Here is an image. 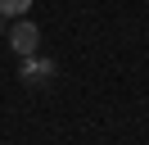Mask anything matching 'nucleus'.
<instances>
[{
    "label": "nucleus",
    "mask_w": 149,
    "mask_h": 145,
    "mask_svg": "<svg viewBox=\"0 0 149 145\" xmlns=\"http://www.w3.org/2000/svg\"><path fill=\"white\" fill-rule=\"evenodd\" d=\"M9 45H14L18 54H36V45H41V32H36V23L18 18V23H14V32H9Z\"/></svg>",
    "instance_id": "f257e3e1"
},
{
    "label": "nucleus",
    "mask_w": 149,
    "mask_h": 145,
    "mask_svg": "<svg viewBox=\"0 0 149 145\" xmlns=\"http://www.w3.org/2000/svg\"><path fill=\"white\" fill-rule=\"evenodd\" d=\"M45 77H54V63L36 59V54H23V82H45Z\"/></svg>",
    "instance_id": "f03ea898"
},
{
    "label": "nucleus",
    "mask_w": 149,
    "mask_h": 145,
    "mask_svg": "<svg viewBox=\"0 0 149 145\" xmlns=\"http://www.w3.org/2000/svg\"><path fill=\"white\" fill-rule=\"evenodd\" d=\"M32 0H0V18H27Z\"/></svg>",
    "instance_id": "7ed1b4c3"
},
{
    "label": "nucleus",
    "mask_w": 149,
    "mask_h": 145,
    "mask_svg": "<svg viewBox=\"0 0 149 145\" xmlns=\"http://www.w3.org/2000/svg\"><path fill=\"white\" fill-rule=\"evenodd\" d=\"M0 32H5V18H0Z\"/></svg>",
    "instance_id": "20e7f679"
}]
</instances>
